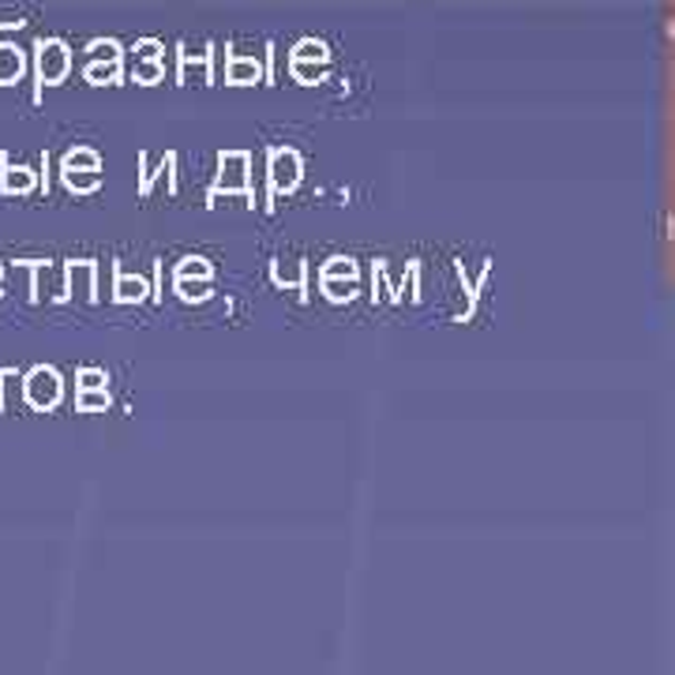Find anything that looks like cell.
<instances>
[{"mask_svg": "<svg viewBox=\"0 0 675 675\" xmlns=\"http://www.w3.org/2000/svg\"><path fill=\"white\" fill-rule=\"evenodd\" d=\"M27 399H31L38 410H46V405H53L57 399H61V383H57L53 372L38 369L31 375V383H27Z\"/></svg>", "mask_w": 675, "mask_h": 675, "instance_id": "cell-1", "label": "cell"}, {"mask_svg": "<svg viewBox=\"0 0 675 675\" xmlns=\"http://www.w3.org/2000/svg\"><path fill=\"white\" fill-rule=\"evenodd\" d=\"M64 68H68V53H64V46L61 42H42L38 46V72H42V79H61L64 75Z\"/></svg>", "mask_w": 675, "mask_h": 675, "instance_id": "cell-2", "label": "cell"}, {"mask_svg": "<svg viewBox=\"0 0 675 675\" xmlns=\"http://www.w3.org/2000/svg\"><path fill=\"white\" fill-rule=\"evenodd\" d=\"M23 72V57L12 46H0V83H12Z\"/></svg>", "mask_w": 675, "mask_h": 675, "instance_id": "cell-3", "label": "cell"}, {"mask_svg": "<svg viewBox=\"0 0 675 675\" xmlns=\"http://www.w3.org/2000/svg\"><path fill=\"white\" fill-rule=\"evenodd\" d=\"M4 188L8 192H23V188H31V173H27V169H4Z\"/></svg>", "mask_w": 675, "mask_h": 675, "instance_id": "cell-4", "label": "cell"}, {"mask_svg": "<svg viewBox=\"0 0 675 675\" xmlns=\"http://www.w3.org/2000/svg\"><path fill=\"white\" fill-rule=\"evenodd\" d=\"M98 383H102V375H98V372H83V386H98Z\"/></svg>", "mask_w": 675, "mask_h": 675, "instance_id": "cell-5", "label": "cell"}, {"mask_svg": "<svg viewBox=\"0 0 675 675\" xmlns=\"http://www.w3.org/2000/svg\"><path fill=\"white\" fill-rule=\"evenodd\" d=\"M105 399H102V394H83V405H102Z\"/></svg>", "mask_w": 675, "mask_h": 675, "instance_id": "cell-6", "label": "cell"}]
</instances>
